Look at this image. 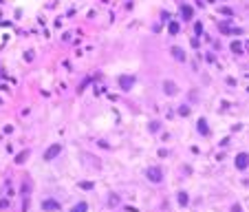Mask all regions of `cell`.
<instances>
[{
    "label": "cell",
    "instance_id": "6da1fadb",
    "mask_svg": "<svg viewBox=\"0 0 249 212\" xmlns=\"http://www.w3.org/2000/svg\"><path fill=\"white\" fill-rule=\"evenodd\" d=\"M247 155L245 153H242V155H238V159H236V164H238V168H245V166H247Z\"/></svg>",
    "mask_w": 249,
    "mask_h": 212
},
{
    "label": "cell",
    "instance_id": "7a4b0ae2",
    "mask_svg": "<svg viewBox=\"0 0 249 212\" xmlns=\"http://www.w3.org/2000/svg\"><path fill=\"white\" fill-rule=\"evenodd\" d=\"M150 179L152 181H159L161 177H159V170H150Z\"/></svg>",
    "mask_w": 249,
    "mask_h": 212
},
{
    "label": "cell",
    "instance_id": "3957f363",
    "mask_svg": "<svg viewBox=\"0 0 249 212\" xmlns=\"http://www.w3.org/2000/svg\"><path fill=\"white\" fill-rule=\"evenodd\" d=\"M58 150H60L58 146H53V148H51V150H49V153H47V159H51V157H53V155H55V153H58Z\"/></svg>",
    "mask_w": 249,
    "mask_h": 212
},
{
    "label": "cell",
    "instance_id": "277c9868",
    "mask_svg": "<svg viewBox=\"0 0 249 212\" xmlns=\"http://www.w3.org/2000/svg\"><path fill=\"white\" fill-rule=\"evenodd\" d=\"M84 210H86V205H84V203L77 205V208H73V212H84Z\"/></svg>",
    "mask_w": 249,
    "mask_h": 212
}]
</instances>
